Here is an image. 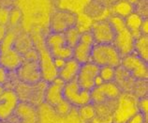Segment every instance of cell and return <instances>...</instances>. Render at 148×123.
<instances>
[{"mask_svg":"<svg viewBox=\"0 0 148 123\" xmlns=\"http://www.w3.org/2000/svg\"><path fill=\"white\" fill-rule=\"evenodd\" d=\"M108 20L111 23L115 32L114 43L112 44L118 50L120 55L122 56H125L134 53L135 39L131 32L127 28L126 25H125V19L112 15Z\"/></svg>","mask_w":148,"mask_h":123,"instance_id":"1","label":"cell"},{"mask_svg":"<svg viewBox=\"0 0 148 123\" xmlns=\"http://www.w3.org/2000/svg\"><path fill=\"white\" fill-rule=\"evenodd\" d=\"M15 37L16 35L13 32L8 31L0 42V66L7 71H16L24 61L23 55L14 48Z\"/></svg>","mask_w":148,"mask_h":123,"instance_id":"2","label":"cell"},{"mask_svg":"<svg viewBox=\"0 0 148 123\" xmlns=\"http://www.w3.org/2000/svg\"><path fill=\"white\" fill-rule=\"evenodd\" d=\"M139 98L132 92H121L116 100V105L112 123H127L132 117L139 113Z\"/></svg>","mask_w":148,"mask_h":123,"instance_id":"3","label":"cell"},{"mask_svg":"<svg viewBox=\"0 0 148 123\" xmlns=\"http://www.w3.org/2000/svg\"><path fill=\"white\" fill-rule=\"evenodd\" d=\"M122 56L114 44H95L91 54V62L99 67L118 68L121 65Z\"/></svg>","mask_w":148,"mask_h":123,"instance_id":"4","label":"cell"},{"mask_svg":"<svg viewBox=\"0 0 148 123\" xmlns=\"http://www.w3.org/2000/svg\"><path fill=\"white\" fill-rule=\"evenodd\" d=\"M38 123H85L81 120L78 114V108L73 107L66 115L56 113L52 106L42 102L38 107Z\"/></svg>","mask_w":148,"mask_h":123,"instance_id":"5","label":"cell"},{"mask_svg":"<svg viewBox=\"0 0 148 123\" xmlns=\"http://www.w3.org/2000/svg\"><path fill=\"white\" fill-rule=\"evenodd\" d=\"M34 43L37 46L36 49L38 53V64L41 72V80L47 84L54 81L58 76V70L54 64L53 57L46 48L44 40H40L38 37V42L34 41Z\"/></svg>","mask_w":148,"mask_h":123,"instance_id":"6","label":"cell"},{"mask_svg":"<svg viewBox=\"0 0 148 123\" xmlns=\"http://www.w3.org/2000/svg\"><path fill=\"white\" fill-rule=\"evenodd\" d=\"M44 43L53 58L68 60L72 58L73 49L67 44L64 33L50 32L44 39Z\"/></svg>","mask_w":148,"mask_h":123,"instance_id":"7","label":"cell"},{"mask_svg":"<svg viewBox=\"0 0 148 123\" xmlns=\"http://www.w3.org/2000/svg\"><path fill=\"white\" fill-rule=\"evenodd\" d=\"M63 97L69 104L77 108L91 103L90 91L81 88L76 79L64 84Z\"/></svg>","mask_w":148,"mask_h":123,"instance_id":"8","label":"cell"},{"mask_svg":"<svg viewBox=\"0 0 148 123\" xmlns=\"http://www.w3.org/2000/svg\"><path fill=\"white\" fill-rule=\"evenodd\" d=\"M132 77L136 80H147L148 67L147 62L143 60L135 53L122 56L121 65Z\"/></svg>","mask_w":148,"mask_h":123,"instance_id":"9","label":"cell"},{"mask_svg":"<svg viewBox=\"0 0 148 123\" xmlns=\"http://www.w3.org/2000/svg\"><path fill=\"white\" fill-rule=\"evenodd\" d=\"M121 92V89L114 83V81L102 83L99 86H96L90 91L91 103L99 104V103L106 102L114 101V100H117Z\"/></svg>","mask_w":148,"mask_h":123,"instance_id":"10","label":"cell"},{"mask_svg":"<svg viewBox=\"0 0 148 123\" xmlns=\"http://www.w3.org/2000/svg\"><path fill=\"white\" fill-rule=\"evenodd\" d=\"M78 17L75 13L68 10H58L54 11L50 20L51 32L64 33L68 29L76 26Z\"/></svg>","mask_w":148,"mask_h":123,"instance_id":"11","label":"cell"},{"mask_svg":"<svg viewBox=\"0 0 148 123\" xmlns=\"http://www.w3.org/2000/svg\"><path fill=\"white\" fill-rule=\"evenodd\" d=\"M7 120L10 123H38L37 106L26 102H19L13 114Z\"/></svg>","mask_w":148,"mask_h":123,"instance_id":"12","label":"cell"},{"mask_svg":"<svg viewBox=\"0 0 148 123\" xmlns=\"http://www.w3.org/2000/svg\"><path fill=\"white\" fill-rule=\"evenodd\" d=\"M16 75L21 83L35 85L41 80V72L38 61L24 60L16 71Z\"/></svg>","mask_w":148,"mask_h":123,"instance_id":"13","label":"cell"},{"mask_svg":"<svg viewBox=\"0 0 148 123\" xmlns=\"http://www.w3.org/2000/svg\"><path fill=\"white\" fill-rule=\"evenodd\" d=\"M95 44H112L115 32L108 19L95 22L90 26Z\"/></svg>","mask_w":148,"mask_h":123,"instance_id":"14","label":"cell"},{"mask_svg":"<svg viewBox=\"0 0 148 123\" xmlns=\"http://www.w3.org/2000/svg\"><path fill=\"white\" fill-rule=\"evenodd\" d=\"M99 67L93 62L82 64L76 81L81 88L91 91L96 87V80L99 76Z\"/></svg>","mask_w":148,"mask_h":123,"instance_id":"15","label":"cell"},{"mask_svg":"<svg viewBox=\"0 0 148 123\" xmlns=\"http://www.w3.org/2000/svg\"><path fill=\"white\" fill-rule=\"evenodd\" d=\"M64 82L61 79L56 78L54 81L48 83L44 90V102L48 105L56 108L62 103L65 99L63 97Z\"/></svg>","mask_w":148,"mask_h":123,"instance_id":"16","label":"cell"},{"mask_svg":"<svg viewBox=\"0 0 148 123\" xmlns=\"http://www.w3.org/2000/svg\"><path fill=\"white\" fill-rule=\"evenodd\" d=\"M19 102L20 101L16 92L5 89L0 96V120H7L13 114Z\"/></svg>","mask_w":148,"mask_h":123,"instance_id":"17","label":"cell"},{"mask_svg":"<svg viewBox=\"0 0 148 123\" xmlns=\"http://www.w3.org/2000/svg\"><path fill=\"white\" fill-rule=\"evenodd\" d=\"M81 64L74 59L69 58L65 61L64 65L58 70L57 78L61 79L64 83L71 82L77 78L78 72H79Z\"/></svg>","mask_w":148,"mask_h":123,"instance_id":"18","label":"cell"},{"mask_svg":"<svg viewBox=\"0 0 148 123\" xmlns=\"http://www.w3.org/2000/svg\"><path fill=\"white\" fill-rule=\"evenodd\" d=\"M114 81L119 87L121 91L123 90V92H131L133 90L136 79L132 77L125 69L119 66L118 68L115 69V75Z\"/></svg>","mask_w":148,"mask_h":123,"instance_id":"19","label":"cell"},{"mask_svg":"<svg viewBox=\"0 0 148 123\" xmlns=\"http://www.w3.org/2000/svg\"><path fill=\"white\" fill-rule=\"evenodd\" d=\"M93 46H94L93 44L79 41L75 47L73 48L72 58L75 59L81 65L87 62H91V54Z\"/></svg>","mask_w":148,"mask_h":123,"instance_id":"20","label":"cell"},{"mask_svg":"<svg viewBox=\"0 0 148 123\" xmlns=\"http://www.w3.org/2000/svg\"><path fill=\"white\" fill-rule=\"evenodd\" d=\"M143 19L145 18H143L141 15L137 14L136 12H132L131 14L125 18V25H126L127 28L133 35L134 39H137V38L142 35L140 28H141V25Z\"/></svg>","mask_w":148,"mask_h":123,"instance_id":"21","label":"cell"},{"mask_svg":"<svg viewBox=\"0 0 148 123\" xmlns=\"http://www.w3.org/2000/svg\"><path fill=\"white\" fill-rule=\"evenodd\" d=\"M112 11L115 16L126 18L132 12H134V5L127 0H119L114 3Z\"/></svg>","mask_w":148,"mask_h":123,"instance_id":"22","label":"cell"},{"mask_svg":"<svg viewBox=\"0 0 148 123\" xmlns=\"http://www.w3.org/2000/svg\"><path fill=\"white\" fill-rule=\"evenodd\" d=\"M134 53L143 60L147 62L148 60V37L141 35L134 42Z\"/></svg>","mask_w":148,"mask_h":123,"instance_id":"23","label":"cell"},{"mask_svg":"<svg viewBox=\"0 0 148 123\" xmlns=\"http://www.w3.org/2000/svg\"><path fill=\"white\" fill-rule=\"evenodd\" d=\"M32 43H33L32 39H31L27 34L23 33L21 35L15 37L14 48L16 49L21 55H24L28 50L32 49Z\"/></svg>","mask_w":148,"mask_h":123,"instance_id":"24","label":"cell"},{"mask_svg":"<svg viewBox=\"0 0 148 123\" xmlns=\"http://www.w3.org/2000/svg\"><path fill=\"white\" fill-rule=\"evenodd\" d=\"M64 36H65L66 41H67V44L69 46V47H71L73 49L80 41L81 31L76 25V26H73V27H71L69 29H68L67 31H65Z\"/></svg>","mask_w":148,"mask_h":123,"instance_id":"25","label":"cell"},{"mask_svg":"<svg viewBox=\"0 0 148 123\" xmlns=\"http://www.w3.org/2000/svg\"><path fill=\"white\" fill-rule=\"evenodd\" d=\"M78 114L81 118V120L85 123H89L93 118H95V107L92 103H88L84 106H81L78 108Z\"/></svg>","mask_w":148,"mask_h":123,"instance_id":"26","label":"cell"},{"mask_svg":"<svg viewBox=\"0 0 148 123\" xmlns=\"http://www.w3.org/2000/svg\"><path fill=\"white\" fill-rule=\"evenodd\" d=\"M115 75V69L112 67H99V76L103 83L105 82H112L114 80Z\"/></svg>","mask_w":148,"mask_h":123,"instance_id":"27","label":"cell"},{"mask_svg":"<svg viewBox=\"0 0 148 123\" xmlns=\"http://www.w3.org/2000/svg\"><path fill=\"white\" fill-rule=\"evenodd\" d=\"M138 108L139 112L143 115L146 120H147V114H148V101L146 97H143L139 99L138 102Z\"/></svg>","mask_w":148,"mask_h":123,"instance_id":"28","label":"cell"},{"mask_svg":"<svg viewBox=\"0 0 148 123\" xmlns=\"http://www.w3.org/2000/svg\"><path fill=\"white\" fill-rule=\"evenodd\" d=\"M21 20V11L18 9H13L9 12V19L8 22H10L12 25L18 24V22Z\"/></svg>","mask_w":148,"mask_h":123,"instance_id":"29","label":"cell"},{"mask_svg":"<svg viewBox=\"0 0 148 123\" xmlns=\"http://www.w3.org/2000/svg\"><path fill=\"white\" fill-rule=\"evenodd\" d=\"M127 123H147V120L141 113H137L134 117H132Z\"/></svg>","mask_w":148,"mask_h":123,"instance_id":"30","label":"cell"},{"mask_svg":"<svg viewBox=\"0 0 148 123\" xmlns=\"http://www.w3.org/2000/svg\"><path fill=\"white\" fill-rule=\"evenodd\" d=\"M140 31H141L142 35H145L147 36L148 34V22H147V18L143 19V21L141 25V28H140Z\"/></svg>","mask_w":148,"mask_h":123,"instance_id":"31","label":"cell"},{"mask_svg":"<svg viewBox=\"0 0 148 123\" xmlns=\"http://www.w3.org/2000/svg\"><path fill=\"white\" fill-rule=\"evenodd\" d=\"M8 79V71L0 66V84H4Z\"/></svg>","mask_w":148,"mask_h":123,"instance_id":"32","label":"cell"},{"mask_svg":"<svg viewBox=\"0 0 148 123\" xmlns=\"http://www.w3.org/2000/svg\"><path fill=\"white\" fill-rule=\"evenodd\" d=\"M8 33V29H7V25L4 24H0V42L2 41V40L5 38V36Z\"/></svg>","mask_w":148,"mask_h":123,"instance_id":"33","label":"cell"},{"mask_svg":"<svg viewBox=\"0 0 148 123\" xmlns=\"http://www.w3.org/2000/svg\"><path fill=\"white\" fill-rule=\"evenodd\" d=\"M5 91V89H4V87L2 86V84H0V96H1L3 94V92Z\"/></svg>","mask_w":148,"mask_h":123,"instance_id":"34","label":"cell"},{"mask_svg":"<svg viewBox=\"0 0 148 123\" xmlns=\"http://www.w3.org/2000/svg\"><path fill=\"white\" fill-rule=\"evenodd\" d=\"M0 123H10V122L8 120H0Z\"/></svg>","mask_w":148,"mask_h":123,"instance_id":"35","label":"cell"}]
</instances>
